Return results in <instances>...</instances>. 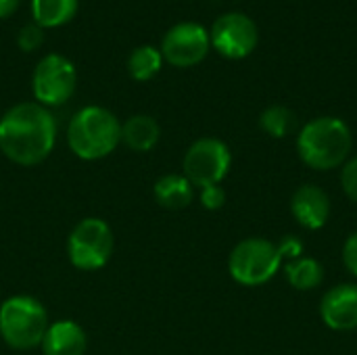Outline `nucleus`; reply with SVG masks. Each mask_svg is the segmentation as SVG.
Wrapping results in <instances>:
<instances>
[{
    "instance_id": "1",
    "label": "nucleus",
    "mask_w": 357,
    "mask_h": 355,
    "mask_svg": "<svg viewBox=\"0 0 357 355\" xmlns=\"http://www.w3.org/2000/svg\"><path fill=\"white\" fill-rule=\"evenodd\" d=\"M54 142L56 121L38 103H19L0 117V151L17 165L42 163Z\"/></svg>"
},
{
    "instance_id": "2",
    "label": "nucleus",
    "mask_w": 357,
    "mask_h": 355,
    "mask_svg": "<svg viewBox=\"0 0 357 355\" xmlns=\"http://www.w3.org/2000/svg\"><path fill=\"white\" fill-rule=\"evenodd\" d=\"M67 142L73 155L84 161L102 159L121 142V123L105 107H84L69 121Z\"/></svg>"
},
{
    "instance_id": "3",
    "label": "nucleus",
    "mask_w": 357,
    "mask_h": 355,
    "mask_svg": "<svg viewBox=\"0 0 357 355\" xmlns=\"http://www.w3.org/2000/svg\"><path fill=\"white\" fill-rule=\"evenodd\" d=\"M297 151L312 169H335L343 165L351 151V132L339 117H318L299 132Z\"/></svg>"
},
{
    "instance_id": "4",
    "label": "nucleus",
    "mask_w": 357,
    "mask_h": 355,
    "mask_svg": "<svg viewBox=\"0 0 357 355\" xmlns=\"http://www.w3.org/2000/svg\"><path fill=\"white\" fill-rule=\"evenodd\" d=\"M48 326V314L33 297L15 295L0 305V337L13 349L27 352L42 345Z\"/></svg>"
},
{
    "instance_id": "5",
    "label": "nucleus",
    "mask_w": 357,
    "mask_h": 355,
    "mask_svg": "<svg viewBox=\"0 0 357 355\" xmlns=\"http://www.w3.org/2000/svg\"><path fill=\"white\" fill-rule=\"evenodd\" d=\"M280 253L272 241L253 236L241 241L228 259L230 276L245 287H259L272 280L280 268Z\"/></svg>"
},
{
    "instance_id": "6",
    "label": "nucleus",
    "mask_w": 357,
    "mask_h": 355,
    "mask_svg": "<svg viewBox=\"0 0 357 355\" xmlns=\"http://www.w3.org/2000/svg\"><path fill=\"white\" fill-rule=\"evenodd\" d=\"M115 249L113 230L105 220L86 218L69 234L67 253L77 270L94 272L109 264Z\"/></svg>"
},
{
    "instance_id": "7",
    "label": "nucleus",
    "mask_w": 357,
    "mask_h": 355,
    "mask_svg": "<svg viewBox=\"0 0 357 355\" xmlns=\"http://www.w3.org/2000/svg\"><path fill=\"white\" fill-rule=\"evenodd\" d=\"M77 86V71L73 63L59 54L50 52L42 61H38L31 75V90L42 107H59L67 103Z\"/></svg>"
},
{
    "instance_id": "8",
    "label": "nucleus",
    "mask_w": 357,
    "mask_h": 355,
    "mask_svg": "<svg viewBox=\"0 0 357 355\" xmlns=\"http://www.w3.org/2000/svg\"><path fill=\"white\" fill-rule=\"evenodd\" d=\"M232 155L218 138H199L184 155V176L192 186L207 188L220 184L230 172Z\"/></svg>"
},
{
    "instance_id": "9",
    "label": "nucleus",
    "mask_w": 357,
    "mask_h": 355,
    "mask_svg": "<svg viewBox=\"0 0 357 355\" xmlns=\"http://www.w3.org/2000/svg\"><path fill=\"white\" fill-rule=\"evenodd\" d=\"M211 48L209 31L195 21H182L167 29L161 40V54L174 67H195L199 65Z\"/></svg>"
},
{
    "instance_id": "10",
    "label": "nucleus",
    "mask_w": 357,
    "mask_h": 355,
    "mask_svg": "<svg viewBox=\"0 0 357 355\" xmlns=\"http://www.w3.org/2000/svg\"><path fill=\"white\" fill-rule=\"evenodd\" d=\"M209 40L222 56L245 59L259 42V29L251 17L243 13H226L213 21Z\"/></svg>"
},
{
    "instance_id": "11",
    "label": "nucleus",
    "mask_w": 357,
    "mask_h": 355,
    "mask_svg": "<svg viewBox=\"0 0 357 355\" xmlns=\"http://www.w3.org/2000/svg\"><path fill=\"white\" fill-rule=\"evenodd\" d=\"M320 316L333 331H356L357 328V285L333 287L320 303Z\"/></svg>"
},
{
    "instance_id": "12",
    "label": "nucleus",
    "mask_w": 357,
    "mask_h": 355,
    "mask_svg": "<svg viewBox=\"0 0 357 355\" xmlns=\"http://www.w3.org/2000/svg\"><path fill=\"white\" fill-rule=\"evenodd\" d=\"M291 211L295 220L307 230H320L331 216L328 195L314 184H303L295 190L291 199Z\"/></svg>"
},
{
    "instance_id": "13",
    "label": "nucleus",
    "mask_w": 357,
    "mask_h": 355,
    "mask_svg": "<svg viewBox=\"0 0 357 355\" xmlns=\"http://www.w3.org/2000/svg\"><path fill=\"white\" fill-rule=\"evenodd\" d=\"M86 347V333L73 320H59L50 324L42 339L44 355H84Z\"/></svg>"
},
{
    "instance_id": "14",
    "label": "nucleus",
    "mask_w": 357,
    "mask_h": 355,
    "mask_svg": "<svg viewBox=\"0 0 357 355\" xmlns=\"http://www.w3.org/2000/svg\"><path fill=\"white\" fill-rule=\"evenodd\" d=\"M155 199L165 209H184L195 199V186L188 182L186 176L180 174H167L161 176L155 182Z\"/></svg>"
},
{
    "instance_id": "15",
    "label": "nucleus",
    "mask_w": 357,
    "mask_h": 355,
    "mask_svg": "<svg viewBox=\"0 0 357 355\" xmlns=\"http://www.w3.org/2000/svg\"><path fill=\"white\" fill-rule=\"evenodd\" d=\"M161 138V128L151 115H134L121 126V140L128 149L136 153H146L155 149Z\"/></svg>"
},
{
    "instance_id": "16",
    "label": "nucleus",
    "mask_w": 357,
    "mask_h": 355,
    "mask_svg": "<svg viewBox=\"0 0 357 355\" xmlns=\"http://www.w3.org/2000/svg\"><path fill=\"white\" fill-rule=\"evenodd\" d=\"M79 0H31V17L42 29L61 27L77 13Z\"/></svg>"
},
{
    "instance_id": "17",
    "label": "nucleus",
    "mask_w": 357,
    "mask_h": 355,
    "mask_svg": "<svg viewBox=\"0 0 357 355\" xmlns=\"http://www.w3.org/2000/svg\"><path fill=\"white\" fill-rule=\"evenodd\" d=\"M284 274L291 287H295L297 291H312L320 287L324 280L322 264L312 257H299L295 262H289L284 268Z\"/></svg>"
},
{
    "instance_id": "18",
    "label": "nucleus",
    "mask_w": 357,
    "mask_h": 355,
    "mask_svg": "<svg viewBox=\"0 0 357 355\" xmlns=\"http://www.w3.org/2000/svg\"><path fill=\"white\" fill-rule=\"evenodd\" d=\"M163 67V54L155 46H138L128 56V73L136 82L153 80Z\"/></svg>"
},
{
    "instance_id": "19",
    "label": "nucleus",
    "mask_w": 357,
    "mask_h": 355,
    "mask_svg": "<svg viewBox=\"0 0 357 355\" xmlns=\"http://www.w3.org/2000/svg\"><path fill=\"white\" fill-rule=\"evenodd\" d=\"M259 126L266 134H270L272 138H284L291 134V130L295 128V115L291 109L282 107V105H272L268 107L261 117H259Z\"/></svg>"
},
{
    "instance_id": "20",
    "label": "nucleus",
    "mask_w": 357,
    "mask_h": 355,
    "mask_svg": "<svg viewBox=\"0 0 357 355\" xmlns=\"http://www.w3.org/2000/svg\"><path fill=\"white\" fill-rule=\"evenodd\" d=\"M44 42V29L38 25V23H25L19 33H17V46L23 50V52H33L42 46Z\"/></svg>"
},
{
    "instance_id": "21",
    "label": "nucleus",
    "mask_w": 357,
    "mask_h": 355,
    "mask_svg": "<svg viewBox=\"0 0 357 355\" xmlns=\"http://www.w3.org/2000/svg\"><path fill=\"white\" fill-rule=\"evenodd\" d=\"M341 186L345 190V195L357 203V157H354L351 161H347L343 165V172H341Z\"/></svg>"
},
{
    "instance_id": "22",
    "label": "nucleus",
    "mask_w": 357,
    "mask_h": 355,
    "mask_svg": "<svg viewBox=\"0 0 357 355\" xmlns=\"http://www.w3.org/2000/svg\"><path fill=\"white\" fill-rule=\"evenodd\" d=\"M201 203H203V207L209 209V211H215V209L224 207V203H226V192H224V188H222L220 184L201 188Z\"/></svg>"
},
{
    "instance_id": "23",
    "label": "nucleus",
    "mask_w": 357,
    "mask_h": 355,
    "mask_svg": "<svg viewBox=\"0 0 357 355\" xmlns=\"http://www.w3.org/2000/svg\"><path fill=\"white\" fill-rule=\"evenodd\" d=\"M278 253H280V257L284 259H299L301 257V253H303V243L297 239V236H284L278 245Z\"/></svg>"
},
{
    "instance_id": "24",
    "label": "nucleus",
    "mask_w": 357,
    "mask_h": 355,
    "mask_svg": "<svg viewBox=\"0 0 357 355\" xmlns=\"http://www.w3.org/2000/svg\"><path fill=\"white\" fill-rule=\"evenodd\" d=\"M343 264L354 276H357V232H354L347 239V243L343 247Z\"/></svg>"
},
{
    "instance_id": "25",
    "label": "nucleus",
    "mask_w": 357,
    "mask_h": 355,
    "mask_svg": "<svg viewBox=\"0 0 357 355\" xmlns=\"http://www.w3.org/2000/svg\"><path fill=\"white\" fill-rule=\"evenodd\" d=\"M19 6V0H0V19L10 17Z\"/></svg>"
}]
</instances>
